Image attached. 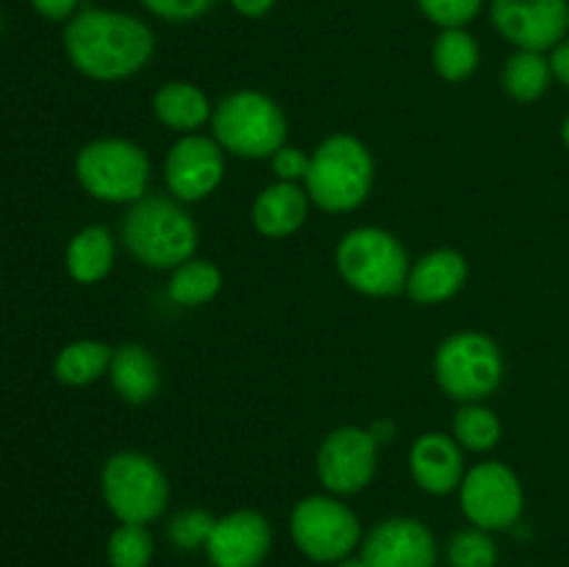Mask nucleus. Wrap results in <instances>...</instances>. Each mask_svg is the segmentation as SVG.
<instances>
[{
    "label": "nucleus",
    "mask_w": 569,
    "mask_h": 567,
    "mask_svg": "<svg viewBox=\"0 0 569 567\" xmlns=\"http://www.w3.org/2000/svg\"><path fill=\"white\" fill-rule=\"evenodd\" d=\"M64 50L83 78L114 83L150 64L156 37L139 17L111 9H83L64 28Z\"/></svg>",
    "instance_id": "nucleus-1"
},
{
    "label": "nucleus",
    "mask_w": 569,
    "mask_h": 567,
    "mask_svg": "<svg viewBox=\"0 0 569 567\" xmlns=\"http://www.w3.org/2000/svg\"><path fill=\"white\" fill-rule=\"evenodd\" d=\"M122 242L148 270H176L198 256L200 228L187 203L172 195H144L122 217Z\"/></svg>",
    "instance_id": "nucleus-2"
},
{
    "label": "nucleus",
    "mask_w": 569,
    "mask_h": 567,
    "mask_svg": "<svg viewBox=\"0 0 569 567\" xmlns=\"http://www.w3.org/2000/svg\"><path fill=\"white\" fill-rule=\"evenodd\" d=\"M303 187L311 206L328 215L361 209L376 187V156L353 133H331L311 150Z\"/></svg>",
    "instance_id": "nucleus-3"
},
{
    "label": "nucleus",
    "mask_w": 569,
    "mask_h": 567,
    "mask_svg": "<svg viewBox=\"0 0 569 567\" xmlns=\"http://www.w3.org/2000/svg\"><path fill=\"white\" fill-rule=\"evenodd\" d=\"M209 128L228 156L248 161L270 159L289 139L287 115L259 89H233L217 100Z\"/></svg>",
    "instance_id": "nucleus-4"
},
{
    "label": "nucleus",
    "mask_w": 569,
    "mask_h": 567,
    "mask_svg": "<svg viewBox=\"0 0 569 567\" xmlns=\"http://www.w3.org/2000/svg\"><path fill=\"white\" fill-rule=\"evenodd\" d=\"M333 261L339 278L365 298H395L406 292L411 270L409 250L387 228L359 226L345 231Z\"/></svg>",
    "instance_id": "nucleus-5"
},
{
    "label": "nucleus",
    "mask_w": 569,
    "mask_h": 567,
    "mask_svg": "<svg viewBox=\"0 0 569 567\" xmlns=\"http://www.w3.org/2000/svg\"><path fill=\"white\" fill-rule=\"evenodd\" d=\"M76 178L94 200L131 206L148 195L150 159L133 139L100 137L78 150Z\"/></svg>",
    "instance_id": "nucleus-6"
},
{
    "label": "nucleus",
    "mask_w": 569,
    "mask_h": 567,
    "mask_svg": "<svg viewBox=\"0 0 569 567\" xmlns=\"http://www.w3.org/2000/svg\"><path fill=\"white\" fill-rule=\"evenodd\" d=\"M503 350L489 334L456 331L439 342L433 354V381L459 404L487 400L503 384Z\"/></svg>",
    "instance_id": "nucleus-7"
},
{
    "label": "nucleus",
    "mask_w": 569,
    "mask_h": 567,
    "mask_svg": "<svg viewBox=\"0 0 569 567\" xmlns=\"http://www.w3.org/2000/svg\"><path fill=\"white\" fill-rule=\"evenodd\" d=\"M100 493L117 523L150 526L170 506V481L153 456L117 450L100 470Z\"/></svg>",
    "instance_id": "nucleus-8"
},
{
    "label": "nucleus",
    "mask_w": 569,
    "mask_h": 567,
    "mask_svg": "<svg viewBox=\"0 0 569 567\" xmlns=\"http://www.w3.org/2000/svg\"><path fill=\"white\" fill-rule=\"evenodd\" d=\"M289 534L306 559L333 565L361 545V523L342 498L331 493L306 495L289 515Z\"/></svg>",
    "instance_id": "nucleus-9"
},
{
    "label": "nucleus",
    "mask_w": 569,
    "mask_h": 567,
    "mask_svg": "<svg viewBox=\"0 0 569 567\" xmlns=\"http://www.w3.org/2000/svg\"><path fill=\"white\" fill-rule=\"evenodd\" d=\"M461 515L483 531H511L526 509L520 476L506 461L487 459L467 467L459 487Z\"/></svg>",
    "instance_id": "nucleus-10"
},
{
    "label": "nucleus",
    "mask_w": 569,
    "mask_h": 567,
    "mask_svg": "<svg viewBox=\"0 0 569 567\" xmlns=\"http://www.w3.org/2000/svg\"><path fill=\"white\" fill-rule=\"evenodd\" d=\"M381 445L361 426H339L322 437L315 456L317 481L337 498L359 495L376 481Z\"/></svg>",
    "instance_id": "nucleus-11"
},
{
    "label": "nucleus",
    "mask_w": 569,
    "mask_h": 567,
    "mask_svg": "<svg viewBox=\"0 0 569 567\" xmlns=\"http://www.w3.org/2000/svg\"><path fill=\"white\" fill-rule=\"evenodd\" d=\"M226 150L211 133H183L164 156L167 195L181 203H200L220 189L226 178Z\"/></svg>",
    "instance_id": "nucleus-12"
},
{
    "label": "nucleus",
    "mask_w": 569,
    "mask_h": 567,
    "mask_svg": "<svg viewBox=\"0 0 569 567\" xmlns=\"http://www.w3.org/2000/svg\"><path fill=\"white\" fill-rule=\"evenodd\" d=\"M492 26L517 50H553L569 31V0H492Z\"/></svg>",
    "instance_id": "nucleus-13"
},
{
    "label": "nucleus",
    "mask_w": 569,
    "mask_h": 567,
    "mask_svg": "<svg viewBox=\"0 0 569 567\" xmlns=\"http://www.w3.org/2000/svg\"><path fill=\"white\" fill-rule=\"evenodd\" d=\"M437 537L415 517H387L361 539L367 567H437Z\"/></svg>",
    "instance_id": "nucleus-14"
},
{
    "label": "nucleus",
    "mask_w": 569,
    "mask_h": 567,
    "mask_svg": "<svg viewBox=\"0 0 569 567\" xmlns=\"http://www.w3.org/2000/svg\"><path fill=\"white\" fill-rule=\"evenodd\" d=\"M270 520L256 509H233L217 517L206 556L211 567H259L270 556Z\"/></svg>",
    "instance_id": "nucleus-15"
},
{
    "label": "nucleus",
    "mask_w": 569,
    "mask_h": 567,
    "mask_svg": "<svg viewBox=\"0 0 569 567\" xmlns=\"http://www.w3.org/2000/svg\"><path fill=\"white\" fill-rule=\"evenodd\" d=\"M467 450L456 442L453 434L426 431L411 442L409 472L411 481L428 495L459 493L467 472Z\"/></svg>",
    "instance_id": "nucleus-16"
},
{
    "label": "nucleus",
    "mask_w": 569,
    "mask_h": 567,
    "mask_svg": "<svg viewBox=\"0 0 569 567\" xmlns=\"http://www.w3.org/2000/svg\"><path fill=\"white\" fill-rule=\"evenodd\" d=\"M470 278L467 256L456 248H433L411 261L406 295L417 306H439L453 300Z\"/></svg>",
    "instance_id": "nucleus-17"
},
{
    "label": "nucleus",
    "mask_w": 569,
    "mask_h": 567,
    "mask_svg": "<svg viewBox=\"0 0 569 567\" xmlns=\"http://www.w3.org/2000/svg\"><path fill=\"white\" fill-rule=\"evenodd\" d=\"M311 198L303 183L272 181L256 195L250 206L253 228L267 239H287L298 233L309 220Z\"/></svg>",
    "instance_id": "nucleus-18"
},
{
    "label": "nucleus",
    "mask_w": 569,
    "mask_h": 567,
    "mask_svg": "<svg viewBox=\"0 0 569 567\" xmlns=\"http://www.w3.org/2000/svg\"><path fill=\"white\" fill-rule=\"evenodd\" d=\"M109 381L122 404L144 406L159 395L161 365L144 345L122 342L111 354Z\"/></svg>",
    "instance_id": "nucleus-19"
},
{
    "label": "nucleus",
    "mask_w": 569,
    "mask_h": 567,
    "mask_svg": "<svg viewBox=\"0 0 569 567\" xmlns=\"http://www.w3.org/2000/svg\"><path fill=\"white\" fill-rule=\"evenodd\" d=\"M153 115L164 128L183 133H198L209 126L214 115V103L209 94L192 81H167L153 92Z\"/></svg>",
    "instance_id": "nucleus-20"
},
{
    "label": "nucleus",
    "mask_w": 569,
    "mask_h": 567,
    "mask_svg": "<svg viewBox=\"0 0 569 567\" xmlns=\"http://www.w3.org/2000/svg\"><path fill=\"white\" fill-rule=\"evenodd\" d=\"M117 245L106 226H87L67 242L64 267L76 284H100L114 270Z\"/></svg>",
    "instance_id": "nucleus-21"
},
{
    "label": "nucleus",
    "mask_w": 569,
    "mask_h": 567,
    "mask_svg": "<svg viewBox=\"0 0 569 567\" xmlns=\"http://www.w3.org/2000/svg\"><path fill=\"white\" fill-rule=\"evenodd\" d=\"M114 348L103 339H76L56 354L53 376L67 387H89L109 376Z\"/></svg>",
    "instance_id": "nucleus-22"
},
{
    "label": "nucleus",
    "mask_w": 569,
    "mask_h": 567,
    "mask_svg": "<svg viewBox=\"0 0 569 567\" xmlns=\"http://www.w3.org/2000/svg\"><path fill=\"white\" fill-rule=\"evenodd\" d=\"M431 64L442 81L465 83L481 64V48L467 28H445L433 39Z\"/></svg>",
    "instance_id": "nucleus-23"
},
{
    "label": "nucleus",
    "mask_w": 569,
    "mask_h": 567,
    "mask_svg": "<svg viewBox=\"0 0 569 567\" xmlns=\"http://www.w3.org/2000/svg\"><path fill=\"white\" fill-rule=\"evenodd\" d=\"M222 292V270L211 259L192 256L189 261L178 265L167 281V298L183 309L206 306Z\"/></svg>",
    "instance_id": "nucleus-24"
},
{
    "label": "nucleus",
    "mask_w": 569,
    "mask_h": 567,
    "mask_svg": "<svg viewBox=\"0 0 569 567\" xmlns=\"http://www.w3.org/2000/svg\"><path fill=\"white\" fill-rule=\"evenodd\" d=\"M550 81H553L550 59L537 50H517L500 72L503 92L517 103H537L548 92Z\"/></svg>",
    "instance_id": "nucleus-25"
},
{
    "label": "nucleus",
    "mask_w": 569,
    "mask_h": 567,
    "mask_svg": "<svg viewBox=\"0 0 569 567\" xmlns=\"http://www.w3.org/2000/svg\"><path fill=\"white\" fill-rule=\"evenodd\" d=\"M456 442L467 450V454H489L503 439V422H500L498 411L489 409L483 400L478 404H461L453 417Z\"/></svg>",
    "instance_id": "nucleus-26"
},
{
    "label": "nucleus",
    "mask_w": 569,
    "mask_h": 567,
    "mask_svg": "<svg viewBox=\"0 0 569 567\" xmlns=\"http://www.w3.org/2000/svg\"><path fill=\"white\" fill-rule=\"evenodd\" d=\"M153 534L148 526H137V523H120L106 543L111 567H148L153 561Z\"/></svg>",
    "instance_id": "nucleus-27"
},
{
    "label": "nucleus",
    "mask_w": 569,
    "mask_h": 567,
    "mask_svg": "<svg viewBox=\"0 0 569 567\" xmlns=\"http://www.w3.org/2000/svg\"><path fill=\"white\" fill-rule=\"evenodd\" d=\"M450 567H495L498 565V543L483 528H461L448 539Z\"/></svg>",
    "instance_id": "nucleus-28"
},
{
    "label": "nucleus",
    "mask_w": 569,
    "mask_h": 567,
    "mask_svg": "<svg viewBox=\"0 0 569 567\" xmlns=\"http://www.w3.org/2000/svg\"><path fill=\"white\" fill-rule=\"evenodd\" d=\"M217 517L209 509H200V506H187V509L176 511L172 520L167 523V539L176 545L183 554H192V550H206L209 545L211 531H214Z\"/></svg>",
    "instance_id": "nucleus-29"
},
{
    "label": "nucleus",
    "mask_w": 569,
    "mask_h": 567,
    "mask_svg": "<svg viewBox=\"0 0 569 567\" xmlns=\"http://www.w3.org/2000/svg\"><path fill=\"white\" fill-rule=\"evenodd\" d=\"M422 14L445 28H467L478 14H481L483 0H417Z\"/></svg>",
    "instance_id": "nucleus-30"
},
{
    "label": "nucleus",
    "mask_w": 569,
    "mask_h": 567,
    "mask_svg": "<svg viewBox=\"0 0 569 567\" xmlns=\"http://www.w3.org/2000/svg\"><path fill=\"white\" fill-rule=\"evenodd\" d=\"M139 3L164 22H192L209 14L217 0H139Z\"/></svg>",
    "instance_id": "nucleus-31"
},
{
    "label": "nucleus",
    "mask_w": 569,
    "mask_h": 567,
    "mask_svg": "<svg viewBox=\"0 0 569 567\" xmlns=\"http://www.w3.org/2000/svg\"><path fill=\"white\" fill-rule=\"evenodd\" d=\"M311 153H306L298 145H283L281 150L270 156V167L276 172V181H289V183H303L306 172H309Z\"/></svg>",
    "instance_id": "nucleus-32"
},
{
    "label": "nucleus",
    "mask_w": 569,
    "mask_h": 567,
    "mask_svg": "<svg viewBox=\"0 0 569 567\" xmlns=\"http://www.w3.org/2000/svg\"><path fill=\"white\" fill-rule=\"evenodd\" d=\"M31 6L48 20H67L76 14L78 0H31Z\"/></svg>",
    "instance_id": "nucleus-33"
},
{
    "label": "nucleus",
    "mask_w": 569,
    "mask_h": 567,
    "mask_svg": "<svg viewBox=\"0 0 569 567\" xmlns=\"http://www.w3.org/2000/svg\"><path fill=\"white\" fill-rule=\"evenodd\" d=\"M550 70H553V78L559 83H565L569 89V39H561L553 50H550Z\"/></svg>",
    "instance_id": "nucleus-34"
},
{
    "label": "nucleus",
    "mask_w": 569,
    "mask_h": 567,
    "mask_svg": "<svg viewBox=\"0 0 569 567\" xmlns=\"http://www.w3.org/2000/svg\"><path fill=\"white\" fill-rule=\"evenodd\" d=\"M278 0H231L233 11L242 17H250V20H256V17H264L270 14L272 9H276Z\"/></svg>",
    "instance_id": "nucleus-35"
},
{
    "label": "nucleus",
    "mask_w": 569,
    "mask_h": 567,
    "mask_svg": "<svg viewBox=\"0 0 569 567\" xmlns=\"http://www.w3.org/2000/svg\"><path fill=\"white\" fill-rule=\"evenodd\" d=\"M367 431L372 434V439H376L378 445H387L392 442L395 434H398V426H395V420H389V417H378L372 426H367Z\"/></svg>",
    "instance_id": "nucleus-36"
},
{
    "label": "nucleus",
    "mask_w": 569,
    "mask_h": 567,
    "mask_svg": "<svg viewBox=\"0 0 569 567\" xmlns=\"http://www.w3.org/2000/svg\"><path fill=\"white\" fill-rule=\"evenodd\" d=\"M333 567H367V561L361 559V554L359 556L350 554V556H345V559L333 561Z\"/></svg>",
    "instance_id": "nucleus-37"
},
{
    "label": "nucleus",
    "mask_w": 569,
    "mask_h": 567,
    "mask_svg": "<svg viewBox=\"0 0 569 567\" xmlns=\"http://www.w3.org/2000/svg\"><path fill=\"white\" fill-rule=\"evenodd\" d=\"M561 142H565L567 150H569V117L565 122H561Z\"/></svg>",
    "instance_id": "nucleus-38"
}]
</instances>
